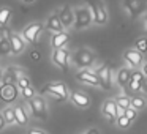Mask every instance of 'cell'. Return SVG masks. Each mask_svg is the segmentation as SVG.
<instances>
[{"instance_id":"cell-1","label":"cell","mask_w":147,"mask_h":134,"mask_svg":"<svg viewBox=\"0 0 147 134\" xmlns=\"http://www.w3.org/2000/svg\"><path fill=\"white\" fill-rule=\"evenodd\" d=\"M93 21V14L90 7H78L74 8V29L81 30V29H86L92 24Z\"/></svg>"},{"instance_id":"cell-2","label":"cell","mask_w":147,"mask_h":134,"mask_svg":"<svg viewBox=\"0 0 147 134\" xmlns=\"http://www.w3.org/2000/svg\"><path fill=\"white\" fill-rule=\"evenodd\" d=\"M86 2L90 7V10H92L93 22L98 24V25H105L108 22V11H106L103 0H86Z\"/></svg>"},{"instance_id":"cell-3","label":"cell","mask_w":147,"mask_h":134,"mask_svg":"<svg viewBox=\"0 0 147 134\" xmlns=\"http://www.w3.org/2000/svg\"><path fill=\"white\" fill-rule=\"evenodd\" d=\"M41 93H49V95H51L54 99H57V101H65L67 98H70L67 87H65L62 82L46 84V85L41 88Z\"/></svg>"},{"instance_id":"cell-4","label":"cell","mask_w":147,"mask_h":134,"mask_svg":"<svg viewBox=\"0 0 147 134\" xmlns=\"http://www.w3.org/2000/svg\"><path fill=\"white\" fill-rule=\"evenodd\" d=\"M19 87L18 84H0V101L5 104H11L19 96Z\"/></svg>"},{"instance_id":"cell-5","label":"cell","mask_w":147,"mask_h":134,"mask_svg":"<svg viewBox=\"0 0 147 134\" xmlns=\"http://www.w3.org/2000/svg\"><path fill=\"white\" fill-rule=\"evenodd\" d=\"M29 107L30 112L35 118L40 120H46L48 118V109H46V103L41 96H33L32 99H29Z\"/></svg>"},{"instance_id":"cell-6","label":"cell","mask_w":147,"mask_h":134,"mask_svg":"<svg viewBox=\"0 0 147 134\" xmlns=\"http://www.w3.org/2000/svg\"><path fill=\"white\" fill-rule=\"evenodd\" d=\"M43 29H45V25H43L41 22H32V24H29V25L24 27V30H22L24 40H26L27 43H30V44H35L36 40H38V36H40V33L43 32Z\"/></svg>"},{"instance_id":"cell-7","label":"cell","mask_w":147,"mask_h":134,"mask_svg":"<svg viewBox=\"0 0 147 134\" xmlns=\"http://www.w3.org/2000/svg\"><path fill=\"white\" fill-rule=\"evenodd\" d=\"M123 7L128 10L130 16L133 19H136L147 8V0H123Z\"/></svg>"},{"instance_id":"cell-8","label":"cell","mask_w":147,"mask_h":134,"mask_svg":"<svg viewBox=\"0 0 147 134\" xmlns=\"http://www.w3.org/2000/svg\"><path fill=\"white\" fill-rule=\"evenodd\" d=\"M73 58H74V63L79 68H87L95 62V54L87 51V49H79V51H76Z\"/></svg>"},{"instance_id":"cell-9","label":"cell","mask_w":147,"mask_h":134,"mask_svg":"<svg viewBox=\"0 0 147 134\" xmlns=\"http://www.w3.org/2000/svg\"><path fill=\"white\" fill-rule=\"evenodd\" d=\"M96 76L100 79V87H103L105 90H111L112 88V74H111V68L109 65H103L95 71Z\"/></svg>"},{"instance_id":"cell-10","label":"cell","mask_w":147,"mask_h":134,"mask_svg":"<svg viewBox=\"0 0 147 134\" xmlns=\"http://www.w3.org/2000/svg\"><path fill=\"white\" fill-rule=\"evenodd\" d=\"M68 60H70V54H68L67 49H63V48L54 49V52H52V62L57 66H60L63 71L68 70Z\"/></svg>"},{"instance_id":"cell-11","label":"cell","mask_w":147,"mask_h":134,"mask_svg":"<svg viewBox=\"0 0 147 134\" xmlns=\"http://www.w3.org/2000/svg\"><path fill=\"white\" fill-rule=\"evenodd\" d=\"M103 115L109 120V123H114V121L117 120V117H119V106H117V103L112 101V99L105 101V104H103Z\"/></svg>"},{"instance_id":"cell-12","label":"cell","mask_w":147,"mask_h":134,"mask_svg":"<svg viewBox=\"0 0 147 134\" xmlns=\"http://www.w3.org/2000/svg\"><path fill=\"white\" fill-rule=\"evenodd\" d=\"M59 17H60L65 29L74 25V10L71 7H68V5H65V7H62L59 10Z\"/></svg>"},{"instance_id":"cell-13","label":"cell","mask_w":147,"mask_h":134,"mask_svg":"<svg viewBox=\"0 0 147 134\" xmlns=\"http://www.w3.org/2000/svg\"><path fill=\"white\" fill-rule=\"evenodd\" d=\"M22 70L18 66H8L7 70H5V74L3 77H2V84H16L18 79H19L21 76H22Z\"/></svg>"},{"instance_id":"cell-14","label":"cell","mask_w":147,"mask_h":134,"mask_svg":"<svg viewBox=\"0 0 147 134\" xmlns=\"http://www.w3.org/2000/svg\"><path fill=\"white\" fill-rule=\"evenodd\" d=\"M123 58L128 62V63H130V66H133V68H139L141 65H142V54H141L136 48L125 51Z\"/></svg>"},{"instance_id":"cell-15","label":"cell","mask_w":147,"mask_h":134,"mask_svg":"<svg viewBox=\"0 0 147 134\" xmlns=\"http://www.w3.org/2000/svg\"><path fill=\"white\" fill-rule=\"evenodd\" d=\"M76 79L79 82L84 84H90V85H100V79L96 76L95 71H90V70H82L76 74Z\"/></svg>"},{"instance_id":"cell-16","label":"cell","mask_w":147,"mask_h":134,"mask_svg":"<svg viewBox=\"0 0 147 134\" xmlns=\"http://www.w3.org/2000/svg\"><path fill=\"white\" fill-rule=\"evenodd\" d=\"M10 43H11V52H13V54H21V52L26 49V40H24L22 35H18V33L11 32Z\"/></svg>"},{"instance_id":"cell-17","label":"cell","mask_w":147,"mask_h":134,"mask_svg":"<svg viewBox=\"0 0 147 134\" xmlns=\"http://www.w3.org/2000/svg\"><path fill=\"white\" fill-rule=\"evenodd\" d=\"M70 99L73 101V104L79 109H87L90 106V98L82 92H73L70 95Z\"/></svg>"},{"instance_id":"cell-18","label":"cell","mask_w":147,"mask_h":134,"mask_svg":"<svg viewBox=\"0 0 147 134\" xmlns=\"http://www.w3.org/2000/svg\"><path fill=\"white\" fill-rule=\"evenodd\" d=\"M46 29L51 30V32H63V24H62L60 17H59V13H54L51 14V16L48 17V21H46Z\"/></svg>"},{"instance_id":"cell-19","label":"cell","mask_w":147,"mask_h":134,"mask_svg":"<svg viewBox=\"0 0 147 134\" xmlns=\"http://www.w3.org/2000/svg\"><path fill=\"white\" fill-rule=\"evenodd\" d=\"M68 40H70L68 33H65V32H55L54 35H52L51 44H52V48H54V49H59V48H63V46L68 43Z\"/></svg>"},{"instance_id":"cell-20","label":"cell","mask_w":147,"mask_h":134,"mask_svg":"<svg viewBox=\"0 0 147 134\" xmlns=\"http://www.w3.org/2000/svg\"><path fill=\"white\" fill-rule=\"evenodd\" d=\"M131 73H133V71H131L130 68H122V70L117 73L119 85H120V87H127L128 82H130V79H131Z\"/></svg>"},{"instance_id":"cell-21","label":"cell","mask_w":147,"mask_h":134,"mask_svg":"<svg viewBox=\"0 0 147 134\" xmlns=\"http://www.w3.org/2000/svg\"><path fill=\"white\" fill-rule=\"evenodd\" d=\"M14 114H16V123L19 125V126H26V125L29 123V115L24 111L22 106H16V107H14Z\"/></svg>"},{"instance_id":"cell-22","label":"cell","mask_w":147,"mask_h":134,"mask_svg":"<svg viewBox=\"0 0 147 134\" xmlns=\"http://www.w3.org/2000/svg\"><path fill=\"white\" fill-rule=\"evenodd\" d=\"M146 99L142 98L141 95H133L131 96V106H133L134 109H138V111H142L144 107H146Z\"/></svg>"},{"instance_id":"cell-23","label":"cell","mask_w":147,"mask_h":134,"mask_svg":"<svg viewBox=\"0 0 147 134\" xmlns=\"http://www.w3.org/2000/svg\"><path fill=\"white\" fill-rule=\"evenodd\" d=\"M11 52V43L8 38H0V57H5Z\"/></svg>"},{"instance_id":"cell-24","label":"cell","mask_w":147,"mask_h":134,"mask_svg":"<svg viewBox=\"0 0 147 134\" xmlns=\"http://www.w3.org/2000/svg\"><path fill=\"white\" fill-rule=\"evenodd\" d=\"M11 17V10L10 8H0V25H7Z\"/></svg>"},{"instance_id":"cell-25","label":"cell","mask_w":147,"mask_h":134,"mask_svg":"<svg viewBox=\"0 0 147 134\" xmlns=\"http://www.w3.org/2000/svg\"><path fill=\"white\" fill-rule=\"evenodd\" d=\"M3 117H5V120H7L8 125L16 123V114H14V107L5 109V111H3Z\"/></svg>"},{"instance_id":"cell-26","label":"cell","mask_w":147,"mask_h":134,"mask_svg":"<svg viewBox=\"0 0 147 134\" xmlns=\"http://www.w3.org/2000/svg\"><path fill=\"white\" fill-rule=\"evenodd\" d=\"M134 48H136L141 54H146V52H147V38H146V36L138 38L136 43H134Z\"/></svg>"},{"instance_id":"cell-27","label":"cell","mask_w":147,"mask_h":134,"mask_svg":"<svg viewBox=\"0 0 147 134\" xmlns=\"http://www.w3.org/2000/svg\"><path fill=\"white\" fill-rule=\"evenodd\" d=\"M115 103H117L119 107L125 111L127 107H130V106H131V98H128V96H119Z\"/></svg>"},{"instance_id":"cell-28","label":"cell","mask_w":147,"mask_h":134,"mask_svg":"<svg viewBox=\"0 0 147 134\" xmlns=\"http://www.w3.org/2000/svg\"><path fill=\"white\" fill-rule=\"evenodd\" d=\"M21 93H22V98L27 99V101H29V99H32L33 96H35V90H33L32 85H30V87H26V88H22V90H21Z\"/></svg>"},{"instance_id":"cell-29","label":"cell","mask_w":147,"mask_h":134,"mask_svg":"<svg viewBox=\"0 0 147 134\" xmlns=\"http://www.w3.org/2000/svg\"><path fill=\"white\" fill-rule=\"evenodd\" d=\"M130 123H131V120L125 114H122V115H119V117H117V125L120 128H128V126H130Z\"/></svg>"},{"instance_id":"cell-30","label":"cell","mask_w":147,"mask_h":134,"mask_svg":"<svg viewBox=\"0 0 147 134\" xmlns=\"http://www.w3.org/2000/svg\"><path fill=\"white\" fill-rule=\"evenodd\" d=\"M18 87H19V88L21 90H22V88H26V87H30V79H29V77H27V76H24V74H22V76H21L19 77V79H18Z\"/></svg>"},{"instance_id":"cell-31","label":"cell","mask_w":147,"mask_h":134,"mask_svg":"<svg viewBox=\"0 0 147 134\" xmlns=\"http://www.w3.org/2000/svg\"><path fill=\"white\" fill-rule=\"evenodd\" d=\"M123 114L127 115V117L130 118L131 121H133L134 118L138 117V109H134L133 106H130V107H127V109H125V112H123Z\"/></svg>"},{"instance_id":"cell-32","label":"cell","mask_w":147,"mask_h":134,"mask_svg":"<svg viewBox=\"0 0 147 134\" xmlns=\"http://www.w3.org/2000/svg\"><path fill=\"white\" fill-rule=\"evenodd\" d=\"M128 85H130V90H131V92H139V90L142 88V82H139V80H134V79H130Z\"/></svg>"},{"instance_id":"cell-33","label":"cell","mask_w":147,"mask_h":134,"mask_svg":"<svg viewBox=\"0 0 147 134\" xmlns=\"http://www.w3.org/2000/svg\"><path fill=\"white\" fill-rule=\"evenodd\" d=\"M144 76H146V74L141 73V71H133V73H131V79L139 80V82H142V80H144Z\"/></svg>"},{"instance_id":"cell-34","label":"cell","mask_w":147,"mask_h":134,"mask_svg":"<svg viewBox=\"0 0 147 134\" xmlns=\"http://www.w3.org/2000/svg\"><path fill=\"white\" fill-rule=\"evenodd\" d=\"M40 57H41V54H40L38 51H32V52H30V58H32L33 62H40Z\"/></svg>"},{"instance_id":"cell-35","label":"cell","mask_w":147,"mask_h":134,"mask_svg":"<svg viewBox=\"0 0 147 134\" xmlns=\"http://www.w3.org/2000/svg\"><path fill=\"white\" fill-rule=\"evenodd\" d=\"M7 120H5V117H3V114H0V131H2V129H3V128L5 126H7Z\"/></svg>"},{"instance_id":"cell-36","label":"cell","mask_w":147,"mask_h":134,"mask_svg":"<svg viewBox=\"0 0 147 134\" xmlns=\"http://www.w3.org/2000/svg\"><path fill=\"white\" fill-rule=\"evenodd\" d=\"M29 134H48V133H45V131H41V129H36V128H32V129L29 131Z\"/></svg>"},{"instance_id":"cell-37","label":"cell","mask_w":147,"mask_h":134,"mask_svg":"<svg viewBox=\"0 0 147 134\" xmlns=\"http://www.w3.org/2000/svg\"><path fill=\"white\" fill-rule=\"evenodd\" d=\"M86 134H100V131L96 129V128H93V129H89V131H87Z\"/></svg>"},{"instance_id":"cell-38","label":"cell","mask_w":147,"mask_h":134,"mask_svg":"<svg viewBox=\"0 0 147 134\" xmlns=\"http://www.w3.org/2000/svg\"><path fill=\"white\" fill-rule=\"evenodd\" d=\"M142 73H144V74H146V76H147V62H146V63H144V66H142Z\"/></svg>"},{"instance_id":"cell-39","label":"cell","mask_w":147,"mask_h":134,"mask_svg":"<svg viewBox=\"0 0 147 134\" xmlns=\"http://www.w3.org/2000/svg\"><path fill=\"white\" fill-rule=\"evenodd\" d=\"M3 74H5V71L2 70V68H0V80H2V77H3Z\"/></svg>"},{"instance_id":"cell-40","label":"cell","mask_w":147,"mask_h":134,"mask_svg":"<svg viewBox=\"0 0 147 134\" xmlns=\"http://www.w3.org/2000/svg\"><path fill=\"white\" fill-rule=\"evenodd\" d=\"M22 2H24V3H32L33 0H22Z\"/></svg>"},{"instance_id":"cell-41","label":"cell","mask_w":147,"mask_h":134,"mask_svg":"<svg viewBox=\"0 0 147 134\" xmlns=\"http://www.w3.org/2000/svg\"><path fill=\"white\" fill-rule=\"evenodd\" d=\"M146 33H147V17H146Z\"/></svg>"},{"instance_id":"cell-42","label":"cell","mask_w":147,"mask_h":134,"mask_svg":"<svg viewBox=\"0 0 147 134\" xmlns=\"http://www.w3.org/2000/svg\"><path fill=\"white\" fill-rule=\"evenodd\" d=\"M0 38H3V36H2V33H0Z\"/></svg>"}]
</instances>
